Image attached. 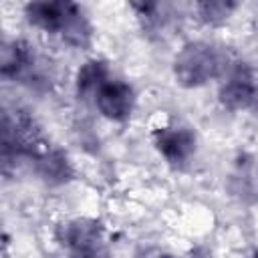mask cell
I'll list each match as a JSON object with an SVG mask.
<instances>
[{"instance_id":"cell-1","label":"cell","mask_w":258,"mask_h":258,"mask_svg":"<svg viewBox=\"0 0 258 258\" xmlns=\"http://www.w3.org/2000/svg\"><path fill=\"white\" fill-rule=\"evenodd\" d=\"M26 18L44 32L58 34L73 46H85L91 40V26L75 2H30Z\"/></svg>"},{"instance_id":"cell-2","label":"cell","mask_w":258,"mask_h":258,"mask_svg":"<svg viewBox=\"0 0 258 258\" xmlns=\"http://www.w3.org/2000/svg\"><path fill=\"white\" fill-rule=\"evenodd\" d=\"M228 58L208 42H189L173 58V77L181 87L196 89L224 75Z\"/></svg>"},{"instance_id":"cell-3","label":"cell","mask_w":258,"mask_h":258,"mask_svg":"<svg viewBox=\"0 0 258 258\" xmlns=\"http://www.w3.org/2000/svg\"><path fill=\"white\" fill-rule=\"evenodd\" d=\"M58 240L71 258H111L103 230L95 220H73L58 228Z\"/></svg>"},{"instance_id":"cell-4","label":"cell","mask_w":258,"mask_h":258,"mask_svg":"<svg viewBox=\"0 0 258 258\" xmlns=\"http://www.w3.org/2000/svg\"><path fill=\"white\" fill-rule=\"evenodd\" d=\"M220 85V103L230 111H246L258 101V83L246 62H230Z\"/></svg>"},{"instance_id":"cell-5","label":"cell","mask_w":258,"mask_h":258,"mask_svg":"<svg viewBox=\"0 0 258 258\" xmlns=\"http://www.w3.org/2000/svg\"><path fill=\"white\" fill-rule=\"evenodd\" d=\"M153 143L159 155L171 165H181L196 153V133L185 125L157 127L153 131Z\"/></svg>"},{"instance_id":"cell-6","label":"cell","mask_w":258,"mask_h":258,"mask_svg":"<svg viewBox=\"0 0 258 258\" xmlns=\"http://www.w3.org/2000/svg\"><path fill=\"white\" fill-rule=\"evenodd\" d=\"M95 105L99 113L111 121H125L133 113L135 107V93L131 85L119 79H109L105 81L99 91L95 93Z\"/></svg>"},{"instance_id":"cell-7","label":"cell","mask_w":258,"mask_h":258,"mask_svg":"<svg viewBox=\"0 0 258 258\" xmlns=\"http://www.w3.org/2000/svg\"><path fill=\"white\" fill-rule=\"evenodd\" d=\"M36 58L22 40H6L0 52V73L6 79H36Z\"/></svg>"},{"instance_id":"cell-8","label":"cell","mask_w":258,"mask_h":258,"mask_svg":"<svg viewBox=\"0 0 258 258\" xmlns=\"http://www.w3.org/2000/svg\"><path fill=\"white\" fill-rule=\"evenodd\" d=\"M230 187L240 200L248 204L258 202V161L254 157L240 155L236 159L234 171L230 175Z\"/></svg>"},{"instance_id":"cell-9","label":"cell","mask_w":258,"mask_h":258,"mask_svg":"<svg viewBox=\"0 0 258 258\" xmlns=\"http://www.w3.org/2000/svg\"><path fill=\"white\" fill-rule=\"evenodd\" d=\"M36 163V171L42 179L50 181V183H62L71 177V163L67 159L64 153L56 151V149H44L42 153H38L34 157Z\"/></svg>"},{"instance_id":"cell-10","label":"cell","mask_w":258,"mask_h":258,"mask_svg":"<svg viewBox=\"0 0 258 258\" xmlns=\"http://www.w3.org/2000/svg\"><path fill=\"white\" fill-rule=\"evenodd\" d=\"M109 79H111L109 67L103 60H99V58L87 60L77 71V79H75L79 97H95V93L99 91V87L105 81H109Z\"/></svg>"},{"instance_id":"cell-11","label":"cell","mask_w":258,"mask_h":258,"mask_svg":"<svg viewBox=\"0 0 258 258\" xmlns=\"http://www.w3.org/2000/svg\"><path fill=\"white\" fill-rule=\"evenodd\" d=\"M234 8H236V4H232V2H200L198 4V12H200L202 20L208 24L224 22L234 12Z\"/></svg>"},{"instance_id":"cell-12","label":"cell","mask_w":258,"mask_h":258,"mask_svg":"<svg viewBox=\"0 0 258 258\" xmlns=\"http://www.w3.org/2000/svg\"><path fill=\"white\" fill-rule=\"evenodd\" d=\"M157 258H175V256H169V254H161V256H157Z\"/></svg>"},{"instance_id":"cell-13","label":"cell","mask_w":258,"mask_h":258,"mask_svg":"<svg viewBox=\"0 0 258 258\" xmlns=\"http://www.w3.org/2000/svg\"><path fill=\"white\" fill-rule=\"evenodd\" d=\"M254 258H258V254H254Z\"/></svg>"}]
</instances>
